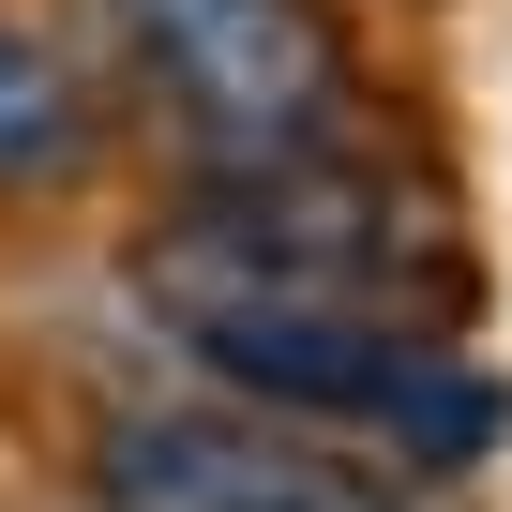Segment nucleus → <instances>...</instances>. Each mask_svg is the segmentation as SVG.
I'll use <instances>...</instances> for the list:
<instances>
[{
  "mask_svg": "<svg viewBox=\"0 0 512 512\" xmlns=\"http://www.w3.org/2000/svg\"><path fill=\"white\" fill-rule=\"evenodd\" d=\"M136 302L166 332V362L256 422H302L347 437L407 482H467L512 452V377L437 332V317H362V302H287V287H226V272H151L136 256Z\"/></svg>",
  "mask_w": 512,
  "mask_h": 512,
  "instance_id": "obj_1",
  "label": "nucleus"
},
{
  "mask_svg": "<svg viewBox=\"0 0 512 512\" xmlns=\"http://www.w3.org/2000/svg\"><path fill=\"white\" fill-rule=\"evenodd\" d=\"M151 272H226L287 302H362V317H467L482 256L437 166L407 151H287V166H181L151 211Z\"/></svg>",
  "mask_w": 512,
  "mask_h": 512,
  "instance_id": "obj_2",
  "label": "nucleus"
},
{
  "mask_svg": "<svg viewBox=\"0 0 512 512\" xmlns=\"http://www.w3.org/2000/svg\"><path fill=\"white\" fill-rule=\"evenodd\" d=\"M76 512H437L407 467L256 422L226 392H121L76 437Z\"/></svg>",
  "mask_w": 512,
  "mask_h": 512,
  "instance_id": "obj_4",
  "label": "nucleus"
},
{
  "mask_svg": "<svg viewBox=\"0 0 512 512\" xmlns=\"http://www.w3.org/2000/svg\"><path fill=\"white\" fill-rule=\"evenodd\" d=\"M91 46L181 136V166L377 151V61L347 0H91Z\"/></svg>",
  "mask_w": 512,
  "mask_h": 512,
  "instance_id": "obj_3",
  "label": "nucleus"
},
{
  "mask_svg": "<svg viewBox=\"0 0 512 512\" xmlns=\"http://www.w3.org/2000/svg\"><path fill=\"white\" fill-rule=\"evenodd\" d=\"M121 166V76L76 16L0 0V211H76Z\"/></svg>",
  "mask_w": 512,
  "mask_h": 512,
  "instance_id": "obj_5",
  "label": "nucleus"
}]
</instances>
